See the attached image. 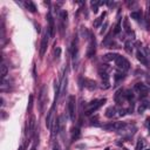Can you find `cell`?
<instances>
[{"label": "cell", "mask_w": 150, "mask_h": 150, "mask_svg": "<svg viewBox=\"0 0 150 150\" xmlns=\"http://www.w3.org/2000/svg\"><path fill=\"white\" fill-rule=\"evenodd\" d=\"M142 104H143L145 108H150V101L146 100V98H144V100L142 101Z\"/></svg>", "instance_id": "4dcf8cb0"}, {"label": "cell", "mask_w": 150, "mask_h": 150, "mask_svg": "<svg viewBox=\"0 0 150 150\" xmlns=\"http://www.w3.org/2000/svg\"><path fill=\"white\" fill-rule=\"evenodd\" d=\"M60 53H61V49L57 47L55 50H54V54H55V57H59L60 56Z\"/></svg>", "instance_id": "d590c367"}, {"label": "cell", "mask_w": 150, "mask_h": 150, "mask_svg": "<svg viewBox=\"0 0 150 150\" xmlns=\"http://www.w3.org/2000/svg\"><path fill=\"white\" fill-rule=\"evenodd\" d=\"M124 77H125V75H124V73H123V71H121V70L116 71V73H115V75H114V79H115V81H116V82H118V81L123 80Z\"/></svg>", "instance_id": "7402d4cb"}, {"label": "cell", "mask_w": 150, "mask_h": 150, "mask_svg": "<svg viewBox=\"0 0 150 150\" xmlns=\"http://www.w3.org/2000/svg\"><path fill=\"white\" fill-rule=\"evenodd\" d=\"M105 102H107V100H105V98L94 100V101L89 102V103L86 105V108H84V112H86V115H90V114L95 112V111H96L97 109H100V108H101Z\"/></svg>", "instance_id": "6da1fadb"}, {"label": "cell", "mask_w": 150, "mask_h": 150, "mask_svg": "<svg viewBox=\"0 0 150 150\" xmlns=\"http://www.w3.org/2000/svg\"><path fill=\"white\" fill-rule=\"evenodd\" d=\"M118 56H120V55L116 54V53H108V54H105V55L103 56V59H104L105 61H116V59H117Z\"/></svg>", "instance_id": "ffe728a7"}, {"label": "cell", "mask_w": 150, "mask_h": 150, "mask_svg": "<svg viewBox=\"0 0 150 150\" xmlns=\"http://www.w3.org/2000/svg\"><path fill=\"white\" fill-rule=\"evenodd\" d=\"M136 57H137V60L142 63V64H144V66H148L149 64V62H148V57L144 55V53L143 52H141L139 49L136 52Z\"/></svg>", "instance_id": "9a60e30c"}, {"label": "cell", "mask_w": 150, "mask_h": 150, "mask_svg": "<svg viewBox=\"0 0 150 150\" xmlns=\"http://www.w3.org/2000/svg\"><path fill=\"white\" fill-rule=\"evenodd\" d=\"M145 109H146V108H145V107H144V105H143V104L141 103V105L138 107V109H137V111H138L139 114H142V112H143V111H144Z\"/></svg>", "instance_id": "d6a6232c"}, {"label": "cell", "mask_w": 150, "mask_h": 150, "mask_svg": "<svg viewBox=\"0 0 150 150\" xmlns=\"http://www.w3.org/2000/svg\"><path fill=\"white\" fill-rule=\"evenodd\" d=\"M120 32H121V20L117 21V23H116V26H115V29H114V33H115V34H118Z\"/></svg>", "instance_id": "f1b7e54d"}, {"label": "cell", "mask_w": 150, "mask_h": 150, "mask_svg": "<svg viewBox=\"0 0 150 150\" xmlns=\"http://www.w3.org/2000/svg\"><path fill=\"white\" fill-rule=\"evenodd\" d=\"M30 150H36V149H35V146H33V148H32Z\"/></svg>", "instance_id": "f35d334b"}, {"label": "cell", "mask_w": 150, "mask_h": 150, "mask_svg": "<svg viewBox=\"0 0 150 150\" xmlns=\"http://www.w3.org/2000/svg\"><path fill=\"white\" fill-rule=\"evenodd\" d=\"M101 4H102V2H100V1H91V2H90V5H91V9H93L94 13H97L98 5H101Z\"/></svg>", "instance_id": "484cf974"}, {"label": "cell", "mask_w": 150, "mask_h": 150, "mask_svg": "<svg viewBox=\"0 0 150 150\" xmlns=\"http://www.w3.org/2000/svg\"><path fill=\"white\" fill-rule=\"evenodd\" d=\"M18 150H23V146H22V145H21V146H20V148H19V149H18Z\"/></svg>", "instance_id": "74e56055"}, {"label": "cell", "mask_w": 150, "mask_h": 150, "mask_svg": "<svg viewBox=\"0 0 150 150\" xmlns=\"http://www.w3.org/2000/svg\"><path fill=\"white\" fill-rule=\"evenodd\" d=\"M53 150H60V145H59L57 143H55L54 146H53Z\"/></svg>", "instance_id": "8d00e7d4"}, {"label": "cell", "mask_w": 150, "mask_h": 150, "mask_svg": "<svg viewBox=\"0 0 150 150\" xmlns=\"http://www.w3.org/2000/svg\"><path fill=\"white\" fill-rule=\"evenodd\" d=\"M68 115L70 121H75L76 116V98L74 95H70L68 97Z\"/></svg>", "instance_id": "3957f363"}, {"label": "cell", "mask_w": 150, "mask_h": 150, "mask_svg": "<svg viewBox=\"0 0 150 150\" xmlns=\"http://www.w3.org/2000/svg\"><path fill=\"white\" fill-rule=\"evenodd\" d=\"M7 73H8V68H7V66H6L5 63H2V64H1V79H2V81L5 80Z\"/></svg>", "instance_id": "d4e9b609"}, {"label": "cell", "mask_w": 150, "mask_h": 150, "mask_svg": "<svg viewBox=\"0 0 150 150\" xmlns=\"http://www.w3.org/2000/svg\"><path fill=\"white\" fill-rule=\"evenodd\" d=\"M115 101H116V103L120 104V105H122V103H123L124 101H127L123 89H120V90L116 91V94H115Z\"/></svg>", "instance_id": "8fae6325"}, {"label": "cell", "mask_w": 150, "mask_h": 150, "mask_svg": "<svg viewBox=\"0 0 150 150\" xmlns=\"http://www.w3.org/2000/svg\"><path fill=\"white\" fill-rule=\"evenodd\" d=\"M25 6H26V8H27L29 12H32V13H35V12H36V7H35V5H34L32 1H26V2H25Z\"/></svg>", "instance_id": "44dd1931"}, {"label": "cell", "mask_w": 150, "mask_h": 150, "mask_svg": "<svg viewBox=\"0 0 150 150\" xmlns=\"http://www.w3.org/2000/svg\"><path fill=\"white\" fill-rule=\"evenodd\" d=\"M135 90H136L141 96H146L150 89H149V87H148L146 84H144V83H142V82H138V83L135 84Z\"/></svg>", "instance_id": "9c48e42d"}, {"label": "cell", "mask_w": 150, "mask_h": 150, "mask_svg": "<svg viewBox=\"0 0 150 150\" xmlns=\"http://www.w3.org/2000/svg\"><path fill=\"white\" fill-rule=\"evenodd\" d=\"M144 20H145V28L150 29V2L146 4V12H145Z\"/></svg>", "instance_id": "2e32d148"}, {"label": "cell", "mask_w": 150, "mask_h": 150, "mask_svg": "<svg viewBox=\"0 0 150 150\" xmlns=\"http://www.w3.org/2000/svg\"><path fill=\"white\" fill-rule=\"evenodd\" d=\"M146 150H150V149H146Z\"/></svg>", "instance_id": "60d3db41"}, {"label": "cell", "mask_w": 150, "mask_h": 150, "mask_svg": "<svg viewBox=\"0 0 150 150\" xmlns=\"http://www.w3.org/2000/svg\"><path fill=\"white\" fill-rule=\"evenodd\" d=\"M145 125H146V128H148V130L150 131V116L145 118Z\"/></svg>", "instance_id": "836d02e7"}, {"label": "cell", "mask_w": 150, "mask_h": 150, "mask_svg": "<svg viewBox=\"0 0 150 150\" xmlns=\"http://www.w3.org/2000/svg\"><path fill=\"white\" fill-rule=\"evenodd\" d=\"M130 16H131L134 20L139 21V19H141V12H131V13H130Z\"/></svg>", "instance_id": "4316f807"}, {"label": "cell", "mask_w": 150, "mask_h": 150, "mask_svg": "<svg viewBox=\"0 0 150 150\" xmlns=\"http://www.w3.org/2000/svg\"><path fill=\"white\" fill-rule=\"evenodd\" d=\"M123 29L127 34H131V27H130V23H129V19L128 18H124L123 19Z\"/></svg>", "instance_id": "d6986e66"}, {"label": "cell", "mask_w": 150, "mask_h": 150, "mask_svg": "<svg viewBox=\"0 0 150 150\" xmlns=\"http://www.w3.org/2000/svg\"><path fill=\"white\" fill-rule=\"evenodd\" d=\"M98 74L101 77V82H102V88L103 89H108L110 87V82H109V74H108V67L107 64H101L98 67Z\"/></svg>", "instance_id": "7a4b0ae2"}, {"label": "cell", "mask_w": 150, "mask_h": 150, "mask_svg": "<svg viewBox=\"0 0 150 150\" xmlns=\"http://www.w3.org/2000/svg\"><path fill=\"white\" fill-rule=\"evenodd\" d=\"M34 129H35V117L32 116L30 120H29L28 123H27V135H28L29 137H32V135H33V132H34Z\"/></svg>", "instance_id": "7c38bea8"}, {"label": "cell", "mask_w": 150, "mask_h": 150, "mask_svg": "<svg viewBox=\"0 0 150 150\" xmlns=\"http://www.w3.org/2000/svg\"><path fill=\"white\" fill-rule=\"evenodd\" d=\"M71 55H73V62H74V67H75V64H77V62H79V40L76 36L71 43Z\"/></svg>", "instance_id": "8992f818"}, {"label": "cell", "mask_w": 150, "mask_h": 150, "mask_svg": "<svg viewBox=\"0 0 150 150\" xmlns=\"http://www.w3.org/2000/svg\"><path fill=\"white\" fill-rule=\"evenodd\" d=\"M60 15H61V20H62V21H66V20H67V16H68V13H67L66 11H62Z\"/></svg>", "instance_id": "f546056e"}, {"label": "cell", "mask_w": 150, "mask_h": 150, "mask_svg": "<svg viewBox=\"0 0 150 150\" xmlns=\"http://www.w3.org/2000/svg\"><path fill=\"white\" fill-rule=\"evenodd\" d=\"M124 150H128V149H124Z\"/></svg>", "instance_id": "ab89813d"}, {"label": "cell", "mask_w": 150, "mask_h": 150, "mask_svg": "<svg viewBox=\"0 0 150 150\" xmlns=\"http://www.w3.org/2000/svg\"><path fill=\"white\" fill-rule=\"evenodd\" d=\"M60 127H61L60 118L55 117V120H54V122H53V124H52V128H50V131H52V137H54V136H55V135L59 132Z\"/></svg>", "instance_id": "4fadbf2b"}, {"label": "cell", "mask_w": 150, "mask_h": 150, "mask_svg": "<svg viewBox=\"0 0 150 150\" xmlns=\"http://www.w3.org/2000/svg\"><path fill=\"white\" fill-rule=\"evenodd\" d=\"M107 27H108V22L105 21V22H104V25H103V27H102V29H101V32H100V34H101V35H103V33L107 30Z\"/></svg>", "instance_id": "1f68e13d"}, {"label": "cell", "mask_w": 150, "mask_h": 150, "mask_svg": "<svg viewBox=\"0 0 150 150\" xmlns=\"http://www.w3.org/2000/svg\"><path fill=\"white\" fill-rule=\"evenodd\" d=\"M143 145H144V141L139 138V139L137 141V144H136L135 150H142V149H143Z\"/></svg>", "instance_id": "83f0119b"}, {"label": "cell", "mask_w": 150, "mask_h": 150, "mask_svg": "<svg viewBox=\"0 0 150 150\" xmlns=\"http://www.w3.org/2000/svg\"><path fill=\"white\" fill-rule=\"evenodd\" d=\"M83 84H84V87H86L87 89H89V90H95V89L97 88L96 82H95L94 80H90V79H84V80H83Z\"/></svg>", "instance_id": "5bb4252c"}, {"label": "cell", "mask_w": 150, "mask_h": 150, "mask_svg": "<svg viewBox=\"0 0 150 150\" xmlns=\"http://www.w3.org/2000/svg\"><path fill=\"white\" fill-rule=\"evenodd\" d=\"M116 112H117V110H116V108L115 107H112V105H110V107H108L107 108V110H105V117H108V118H112V117H115L116 116Z\"/></svg>", "instance_id": "e0dca14e"}, {"label": "cell", "mask_w": 150, "mask_h": 150, "mask_svg": "<svg viewBox=\"0 0 150 150\" xmlns=\"http://www.w3.org/2000/svg\"><path fill=\"white\" fill-rule=\"evenodd\" d=\"M48 21H49V26H48V33H49V36L53 38L54 36V21H53V18L50 14H48Z\"/></svg>", "instance_id": "ac0fdd59"}, {"label": "cell", "mask_w": 150, "mask_h": 150, "mask_svg": "<svg viewBox=\"0 0 150 150\" xmlns=\"http://www.w3.org/2000/svg\"><path fill=\"white\" fill-rule=\"evenodd\" d=\"M54 110H55V107H52L50 110H49V112H48V115H47V117H46V125H47V128L49 130H50L52 124H53V122L55 120V117H54Z\"/></svg>", "instance_id": "30bf717a"}, {"label": "cell", "mask_w": 150, "mask_h": 150, "mask_svg": "<svg viewBox=\"0 0 150 150\" xmlns=\"http://www.w3.org/2000/svg\"><path fill=\"white\" fill-rule=\"evenodd\" d=\"M48 38H49V33L47 32V29L43 32L42 34V39H41V45H40V55L43 56L46 50H47V46H48Z\"/></svg>", "instance_id": "52a82bcc"}, {"label": "cell", "mask_w": 150, "mask_h": 150, "mask_svg": "<svg viewBox=\"0 0 150 150\" xmlns=\"http://www.w3.org/2000/svg\"><path fill=\"white\" fill-rule=\"evenodd\" d=\"M124 49H125V52L128 53V54H131L132 53V43H131V41H125V43H124Z\"/></svg>", "instance_id": "cb8c5ba5"}, {"label": "cell", "mask_w": 150, "mask_h": 150, "mask_svg": "<svg viewBox=\"0 0 150 150\" xmlns=\"http://www.w3.org/2000/svg\"><path fill=\"white\" fill-rule=\"evenodd\" d=\"M33 102V96H29V103H28V111H30L32 110V103Z\"/></svg>", "instance_id": "e575fe53"}, {"label": "cell", "mask_w": 150, "mask_h": 150, "mask_svg": "<svg viewBox=\"0 0 150 150\" xmlns=\"http://www.w3.org/2000/svg\"><path fill=\"white\" fill-rule=\"evenodd\" d=\"M116 66H117V68H118V70H121V71H128L129 69H130V63H129V61L124 57V56H118L117 59H116Z\"/></svg>", "instance_id": "277c9868"}, {"label": "cell", "mask_w": 150, "mask_h": 150, "mask_svg": "<svg viewBox=\"0 0 150 150\" xmlns=\"http://www.w3.org/2000/svg\"><path fill=\"white\" fill-rule=\"evenodd\" d=\"M89 45H88V50H87V56L88 57H91L94 54H95V49H96V46H95V36H93L91 34H89Z\"/></svg>", "instance_id": "ba28073f"}, {"label": "cell", "mask_w": 150, "mask_h": 150, "mask_svg": "<svg viewBox=\"0 0 150 150\" xmlns=\"http://www.w3.org/2000/svg\"><path fill=\"white\" fill-rule=\"evenodd\" d=\"M48 100V95H47V87L42 86L41 90H40V96H39V104H40V111L43 112L45 110V104L47 103Z\"/></svg>", "instance_id": "5b68a950"}, {"label": "cell", "mask_w": 150, "mask_h": 150, "mask_svg": "<svg viewBox=\"0 0 150 150\" xmlns=\"http://www.w3.org/2000/svg\"><path fill=\"white\" fill-rule=\"evenodd\" d=\"M104 16H105V12H103V13L100 15V18H97V19L94 21V27H95V28H97V27L101 25V22L103 21V18H104Z\"/></svg>", "instance_id": "603a6c76"}]
</instances>
